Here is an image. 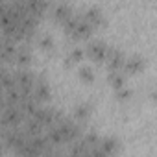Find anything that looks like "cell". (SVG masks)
I'll list each match as a JSON object with an SVG mask.
<instances>
[{
	"label": "cell",
	"mask_w": 157,
	"mask_h": 157,
	"mask_svg": "<svg viewBox=\"0 0 157 157\" xmlns=\"http://www.w3.org/2000/svg\"><path fill=\"white\" fill-rule=\"evenodd\" d=\"M78 76H80V80L83 83H93L94 82V70L89 65H82L80 68H78Z\"/></svg>",
	"instance_id": "7c38bea8"
},
{
	"label": "cell",
	"mask_w": 157,
	"mask_h": 157,
	"mask_svg": "<svg viewBox=\"0 0 157 157\" xmlns=\"http://www.w3.org/2000/svg\"><path fill=\"white\" fill-rule=\"evenodd\" d=\"M72 15H74L72 6L67 4V2H59V4H56V6L52 8V19H54L57 24H61V26H63Z\"/></svg>",
	"instance_id": "3957f363"
},
{
	"label": "cell",
	"mask_w": 157,
	"mask_h": 157,
	"mask_svg": "<svg viewBox=\"0 0 157 157\" xmlns=\"http://www.w3.org/2000/svg\"><path fill=\"white\" fill-rule=\"evenodd\" d=\"M32 61H33V54H32V48L28 46V43H19L11 63L19 68H28L32 65Z\"/></svg>",
	"instance_id": "7a4b0ae2"
},
{
	"label": "cell",
	"mask_w": 157,
	"mask_h": 157,
	"mask_svg": "<svg viewBox=\"0 0 157 157\" xmlns=\"http://www.w3.org/2000/svg\"><path fill=\"white\" fill-rule=\"evenodd\" d=\"M83 15H85V19L91 22V24H94V28H100V26H105V17L102 15V11L96 8V6H91V8H85L83 10Z\"/></svg>",
	"instance_id": "ba28073f"
},
{
	"label": "cell",
	"mask_w": 157,
	"mask_h": 157,
	"mask_svg": "<svg viewBox=\"0 0 157 157\" xmlns=\"http://www.w3.org/2000/svg\"><path fill=\"white\" fill-rule=\"evenodd\" d=\"M37 44H39V48L43 52H52L54 50V37L50 33H43V35H39Z\"/></svg>",
	"instance_id": "4fadbf2b"
},
{
	"label": "cell",
	"mask_w": 157,
	"mask_h": 157,
	"mask_svg": "<svg viewBox=\"0 0 157 157\" xmlns=\"http://www.w3.org/2000/svg\"><path fill=\"white\" fill-rule=\"evenodd\" d=\"M85 56H87V54H85V50H82V48H72V50L68 52V56H67L65 63H67V65H78V63H80Z\"/></svg>",
	"instance_id": "8fae6325"
},
{
	"label": "cell",
	"mask_w": 157,
	"mask_h": 157,
	"mask_svg": "<svg viewBox=\"0 0 157 157\" xmlns=\"http://www.w3.org/2000/svg\"><path fill=\"white\" fill-rule=\"evenodd\" d=\"M32 96H33L39 104H44V102H48V100H50L52 91H50V85L46 83L44 78H39V80L35 82L33 91H32Z\"/></svg>",
	"instance_id": "8992f818"
},
{
	"label": "cell",
	"mask_w": 157,
	"mask_h": 157,
	"mask_svg": "<svg viewBox=\"0 0 157 157\" xmlns=\"http://www.w3.org/2000/svg\"><path fill=\"white\" fill-rule=\"evenodd\" d=\"M126 70H109V76H107V82L115 87V89H120V87H126Z\"/></svg>",
	"instance_id": "30bf717a"
},
{
	"label": "cell",
	"mask_w": 157,
	"mask_h": 157,
	"mask_svg": "<svg viewBox=\"0 0 157 157\" xmlns=\"http://www.w3.org/2000/svg\"><path fill=\"white\" fill-rule=\"evenodd\" d=\"M105 63H107V68L109 70H124V65H126V56L122 50L118 48H109V54L105 57Z\"/></svg>",
	"instance_id": "277c9868"
},
{
	"label": "cell",
	"mask_w": 157,
	"mask_h": 157,
	"mask_svg": "<svg viewBox=\"0 0 157 157\" xmlns=\"http://www.w3.org/2000/svg\"><path fill=\"white\" fill-rule=\"evenodd\" d=\"M144 57L140 56V54H133V56H129V57H126V65H124V70L128 72V74H137V72H140L142 68H144Z\"/></svg>",
	"instance_id": "52a82bcc"
},
{
	"label": "cell",
	"mask_w": 157,
	"mask_h": 157,
	"mask_svg": "<svg viewBox=\"0 0 157 157\" xmlns=\"http://www.w3.org/2000/svg\"><path fill=\"white\" fill-rule=\"evenodd\" d=\"M109 48H111V46H107L104 41L94 39V41H89V44H87V48H85V54H87L89 59H93L94 63H104L105 57H107V54H109Z\"/></svg>",
	"instance_id": "6da1fadb"
},
{
	"label": "cell",
	"mask_w": 157,
	"mask_h": 157,
	"mask_svg": "<svg viewBox=\"0 0 157 157\" xmlns=\"http://www.w3.org/2000/svg\"><path fill=\"white\" fill-rule=\"evenodd\" d=\"M129 98H131V91L129 89H126V87L117 89V100L118 102H128Z\"/></svg>",
	"instance_id": "5bb4252c"
},
{
	"label": "cell",
	"mask_w": 157,
	"mask_h": 157,
	"mask_svg": "<svg viewBox=\"0 0 157 157\" xmlns=\"http://www.w3.org/2000/svg\"><path fill=\"white\" fill-rule=\"evenodd\" d=\"M91 113H93V107L89 104H78L74 109H72V118L78 120V122H87L91 118Z\"/></svg>",
	"instance_id": "9c48e42d"
},
{
	"label": "cell",
	"mask_w": 157,
	"mask_h": 157,
	"mask_svg": "<svg viewBox=\"0 0 157 157\" xmlns=\"http://www.w3.org/2000/svg\"><path fill=\"white\" fill-rule=\"evenodd\" d=\"M150 98H151L153 102H157V91H151V93H150Z\"/></svg>",
	"instance_id": "9a60e30c"
},
{
	"label": "cell",
	"mask_w": 157,
	"mask_h": 157,
	"mask_svg": "<svg viewBox=\"0 0 157 157\" xmlns=\"http://www.w3.org/2000/svg\"><path fill=\"white\" fill-rule=\"evenodd\" d=\"M118 150H120L118 139H115V137H100V142H98V148H96L98 155H113Z\"/></svg>",
	"instance_id": "5b68a950"
}]
</instances>
